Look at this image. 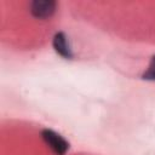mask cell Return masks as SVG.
I'll use <instances>...</instances> for the list:
<instances>
[{
    "label": "cell",
    "mask_w": 155,
    "mask_h": 155,
    "mask_svg": "<svg viewBox=\"0 0 155 155\" xmlns=\"http://www.w3.org/2000/svg\"><path fill=\"white\" fill-rule=\"evenodd\" d=\"M41 137L44 142L52 149V151L57 155H64L69 149V143L57 132L52 130H44L41 132Z\"/></svg>",
    "instance_id": "cell-1"
},
{
    "label": "cell",
    "mask_w": 155,
    "mask_h": 155,
    "mask_svg": "<svg viewBox=\"0 0 155 155\" xmlns=\"http://www.w3.org/2000/svg\"><path fill=\"white\" fill-rule=\"evenodd\" d=\"M56 11V2L52 0H36L30 4V12L35 18H50Z\"/></svg>",
    "instance_id": "cell-2"
},
{
    "label": "cell",
    "mask_w": 155,
    "mask_h": 155,
    "mask_svg": "<svg viewBox=\"0 0 155 155\" xmlns=\"http://www.w3.org/2000/svg\"><path fill=\"white\" fill-rule=\"evenodd\" d=\"M52 44H53L54 51L59 56H62L63 58H67V59L73 58V52H71V48H70L68 38H67V35L64 33H62V31L56 33L54 36H53Z\"/></svg>",
    "instance_id": "cell-3"
},
{
    "label": "cell",
    "mask_w": 155,
    "mask_h": 155,
    "mask_svg": "<svg viewBox=\"0 0 155 155\" xmlns=\"http://www.w3.org/2000/svg\"><path fill=\"white\" fill-rule=\"evenodd\" d=\"M142 78L144 80H149V81H155V56L151 58L150 64L148 67V69L144 71V74L142 75Z\"/></svg>",
    "instance_id": "cell-4"
}]
</instances>
